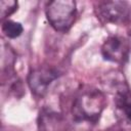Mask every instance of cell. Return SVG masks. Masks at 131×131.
<instances>
[{
  "mask_svg": "<svg viewBox=\"0 0 131 131\" xmlns=\"http://www.w3.org/2000/svg\"><path fill=\"white\" fill-rule=\"evenodd\" d=\"M106 104L104 94L91 87L83 88L75 96L72 104V115L76 122H98Z\"/></svg>",
  "mask_w": 131,
  "mask_h": 131,
  "instance_id": "cell-1",
  "label": "cell"
},
{
  "mask_svg": "<svg viewBox=\"0 0 131 131\" xmlns=\"http://www.w3.org/2000/svg\"><path fill=\"white\" fill-rule=\"evenodd\" d=\"M46 17L50 26L58 32H68L77 16L76 2L73 0H54L47 3Z\"/></svg>",
  "mask_w": 131,
  "mask_h": 131,
  "instance_id": "cell-2",
  "label": "cell"
},
{
  "mask_svg": "<svg viewBox=\"0 0 131 131\" xmlns=\"http://www.w3.org/2000/svg\"><path fill=\"white\" fill-rule=\"evenodd\" d=\"M97 18L102 23L124 24L130 15V7L124 1H108L101 2L95 8Z\"/></svg>",
  "mask_w": 131,
  "mask_h": 131,
  "instance_id": "cell-3",
  "label": "cell"
},
{
  "mask_svg": "<svg viewBox=\"0 0 131 131\" xmlns=\"http://www.w3.org/2000/svg\"><path fill=\"white\" fill-rule=\"evenodd\" d=\"M130 46L129 42L121 36L108 37L101 46V54L105 60L124 63L129 57Z\"/></svg>",
  "mask_w": 131,
  "mask_h": 131,
  "instance_id": "cell-4",
  "label": "cell"
},
{
  "mask_svg": "<svg viewBox=\"0 0 131 131\" xmlns=\"http://www.w3.org/2000/svg\"><path fill=\"white\" fill-rule=\"evenodd\" d=\"M59 73L57 70L49 67H41L32 70L28 76V84L32 92L36 96H43L46 94L49 85L57 79Z\"/></svg>",
  "mask_w": 131,
  "mask_h": 131,
  "instance_id": "cell-5",
  "label": "cell"
},
{
  "mask_svg": "<svg viewBox=\"0 0 131 131\" xmlns=\"http://www.w3.org/2000/svg\"><path fill=\"white\" fill-rule=\"evenodd\" d=\"M115 105L118 119L131 126V91L127 85L122 86L116 91Z\"/></svg>",
  "mask_w": 131,
  "mask_h": 131,
  "instance_id": "cell-6",
  "label": "cell"
},
{
  "mask_svg": "<svg viewBox=\"0 0 131 131\" xmlns=\"http://www.w3.org/2000/svg\"><path fill=\"white\" fill-rule=\"evenodd\" d=\"M39 131H68V124L64 118L50 110L40 112L38 119Z\"/></svg>",
  "mask_w": 131,
  "mask_h": 131,
  "instance_id": "cell-7",
  "label": "cell"
},
{
  "mask_svg": "<svg viewBox=\"0 0 131 131\" xmlns=\"http://www.w3.org/2000/svg\"><path fill=\"white\" fill-rule=\"evenodd\" d=\"M1 29H2L3 34L7 38H10V39L17 38L18 36L21 35V33L24 31L23 26L19 23H16V21H13V20H10V19L3 20Z\"/></svg>",
  "mask_w": 131,
  "mask_h": 131,
  "instance_id": "cell-8",
  "label": "cell"
},
{
  "mask_svg": "<svg viewBox=\"0 0 131 131\" xmlns=\"http://www.w3.org/2000/svg\"><path fill=\"white\" fill-rule=\"evenodd\" d=\"M17 9V2L14 0H1L0 1V17L6 18Z\"/></svg>",
  "mask_w": 131,
  "mask_h": 131,
  "instance_id": "cell-9",
  "label": "cell"
},
{
  "mask_svg": "<svg viewBox=\"0 0 131 131\" xmlns=\"http://www.w3.org/2000/svg\"><path fill=\"white\" fill-rule=\"evenodd\" d=\"M105 131H125V130H124V128H122L120 125H116V126H113V127L108 128V129L105 130Z\"/></svg>",
  "mask_w": 131,
  "mask_h": 131,
  "instance_id": "cell-10",
  "label": "cell"
}]
</instances>
